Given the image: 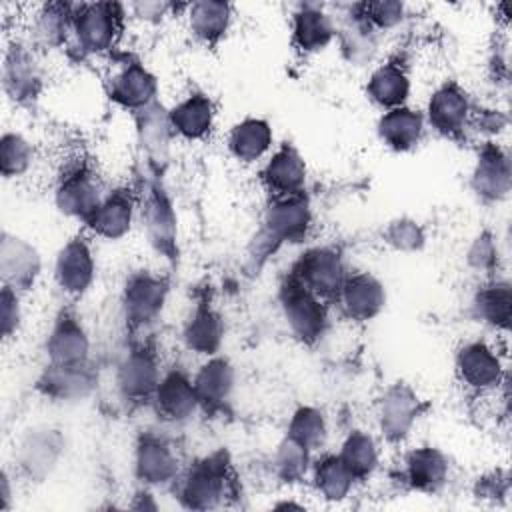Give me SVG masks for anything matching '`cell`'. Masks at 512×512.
Masks as SVG:
<instances>
[{
	"label": "cell",
	"instance_id": "1",
	"mask_svg": "<svg viewBox=\"0 0 512 512\" xmlns=\"http://www.w3.org/2000/svg\"><path fill=\"white\" fill-rule=\"evenodd\" d=\"M314 224V210L306 192L292 196H268L260 226L248 244V262L260 268L282 246L302 242Z\"/></svg>",
	"mask_w": 512,
	"mask_h": 512
},
{
	"label": "cell",
	"instance_id": "2",
	"mask_svg": "<svg viewBox=\"0 0 512 512\" xmlns=\"http://www.w3.org/2000/svg\"><path fill=\"white\" fill-rule=\"evenodd\" d=\"M234 472L226 450H214L180 472L174 488L178 502L188 510H214L232 494Z\"/></svg>",
	"mask_w": 512,
	"mask_h": 512
},
{
	"label": "cell",
	"instance_id": "3",
	"mask_svg": "<svg viewBox=\"0 0 512 512\" xmlns=\"http://www.w3.org/2000/svg\"><path fill=\"white\" fill-rule=\"evenodd\" d=\"M128 10L118 2H80L72 8L68 44L80 56L110 54L124 32Z\"/></svg>",
	"mask_w": 512,
	"mask_h": 512
},
{
	"label": "cell",
	"instance_id": "4",
	"mask_svg": "<svg viewBox=\"0 0 512 512\" xmlns=\"http://www.w3.org/2000/svg\"><path fill=\"white\" fill-rule=\"evenodd\" d=\"M276 298L282 320L294 340L314 346L324 338L330 324L328 302L324 298L302 286L288 272L280 280Z\"/></svg>",
	"mask_w": 512,
	"mask_h": 512
},
{
	"label": "cell",
	"instance_id": "5",
	"mask_svg": "<svg viewBox=\"0 0 512 512\" xmlns=\"http://www.w3.org/2000/svg\"><path fill=\"white\" fill-rule=\"evenodd\" d=\"M104 194L106 190L96 170L82 156H74L62 164L52 188L56 210L82 224L96 210Z\"/></svg>",
	"mask_w": 512,
	"mask_h": 512
},
{
	"label": "cell",
	"instance_id": "6",
	"mask_svg": "<svg viewBox=\"0 0 512 512\" xmlns=\"http://www.w3.org/2000/svg\"><path fill=\"white\" fill-rule=\"evenodd\" d=\"M170 280L154 270H134L126 276L120 292L122 318L132 332L150 328L164 312Z\"/></svg>",
	"mask_w": 512,
	"mask_h": 512
},
{
	"label": "cell",
	"instance_id": "7",
	"mask_svg": "<svg viewBox=\"0 0 512 512\" xmlns=\"http://www.w3.org/2000/svg\"><path fill=\"white\" fill-rule=\"evenodd\" d=\"M458 382L476 396L500 392L508 382V372L500 352L486 340L474 338L458 346L454 354Z\"/></svg>",
	"mask_w": 512,
	"mask_h": 512
},
{
	"label": "cell",
	"instance_id": "8",
	"mask_svg": "<svg viewBox=\"0 0 512 512\" xmlns=\"http://www.w3.org/2000/svg\"><path fill=\"white\" fill-rule=\"evenodd\" d=\"M424 400L406 382H394L382 390L376 400L374 420L380 438L398 446L410 438L424 414Z\"/></svg>",
	"mask_w": 512,
	"mask_h": 512
},
{
	"label": "cell",
	"instance_id": "9",
	"mask_svg": "<svg viewBox=\"0 0 512 512\" xmlns=\"http://www.w3.org/2000/svg\"><path fill=\"white\" fill-rule=\"evenodd\" d=\"M138 216L150 248L164 260L178 254V216L166 188L158 180H150L140 194Z\"/></svg>",
	"mask_w": 512,
	"mask_h": 512
},
{
	"label": "cell",
	"instance_id": "10",
	"mask_svg": "<svg viewBox=\"0 0 512 512\" xmlns=\"http://www.w3.org/2000/svg\"><path fill=\"white\" fill-rule=\"evenodd\" d=\"M474 106L472 96L460 82L444 80L430 92L422 110L426 128H432L442 138L462 140L470 132Z\"/></svg>",
	"mask_w": 512,
	"mask_h": 512
},
{
	"label": "cell",
	"instance_id": "11",
	"mask_svg": "<svg viewBox=\"0 0 512 512\" xmlns=\"http://www.w3.org/2000/svg\"><path fill=\"white\" fill-rule=\"evenodd\" d=\"M348 272L344 254L328 244L306 248L288 270L290 276L326 302L336 298Z\"/></svg>",
	"mask_w": 512,
	"mask_h": 512
},
{
	"label": "cell",
	"instance_id": "12",
	"mask_svg": "<svg viewBox=\"0 0 512 512\" xmlns=\"http://www.w3.org/2000/svg\"><path fill=\"white\" fill-rule=\"evenodd\" d=\"M66 450L62 430L38 424L28 428L14 448V466L18 474L30 482L46 480L60 464Z\"/></svg>",
	"mask_w": 512,
	"mask_h": 512
},
{
	"label": "cell",
	"instance_id": "13",
	"mask_svg": "<svg viewBox=\"0 0 512 512\" xmlns=\"http://www.w3.org/2000/svg\"><path fill=\"white\" fill-rule=\"evenodd\" d=\"M2 90L16 106L34 104L44 88V74L36 48L30 42L14 40L2 56Z\"/></svg>",
	"mask_w": 512,
	"mask_h": 512
},
{
	"label": "cell",
	"instance_id": "14",
	"mask_svg": "<svg viewBox=\"0 0 512 512\" xmlns=\"http://www.w3.org/2000/svg\"><path fill=\"white\" fill-rule=\"evenodd\" d=\"M132 470L144 488L158 490L174 486L182 466L172 442L158 432L146 430L134 442Z\"/></svg>",
	"mask_w": 512,
	"mask_h": 512
},
{
	"label": "cell",
	"instance_id": "15",
	"mask_svg": "<svg viewBox=\"0 0 512 512\" xmlns=\"http://www.w3.org/2000/svg\"><path fill=\"white\" fill-rule=\"evenodd\" d=\"M56 288L70 300L82 298L96 280V258L92 236L82 230L68 238L54 258L52 268Z\"/></svg>",
	"mask_w": 512,
	"mask_h": 512
},
{
	"label": "cell",
	"instance_id": "16",
	"mask_svg": "<svg viewBox=\"0 0 512 512\" xmlns=\"http://www.w3.org/2000/svg\"><path fill=\"white\" fill-rule=\"evenodd\" d=\"M106 94L112 104L134 114L158 102V78L138 58L126 56L112 64L106 76Z\"/></svg>",
	"mask_w": 512,
	"mask_h": 512
},
{
	"label": "cell",
	"instance_id": "17",
	"mask_svg": "<svg viewBox=\"0 0 512 512\" xmlns=\"http://www.w3.org/2000/svg\"><path fill=\"white\" fill-rule=\"evenodd\" d=\"M162 372L158 352L148 342H136L120 356L114 368V386L128 402H150Z\"/></svg>",
	"mask_w": 512,
	"mask_h": 512
},
{
	"label": "cell",
	"instance_id": "18",
	"mask_svg": "<svg viewBox=\"0 0 512 512\" xmlns=\"http://www.w3.org/2000/svg\"><path fill=\"white\" fill-rule=\"evenodd\" d=\"M92 340L72 306H64L52 318V324L44 338V354L48 364L74 366L90 362Z\"/></svg>",
	"mask_w": 512,
	"mask_h": 512
},
{
	"label": "cell",
	"instance_id": "19",
	"mask_svg": "<svg viewBox=\"0 0 512 512\" xmlns=\"http://www.w3.org/2000/svg\"><path fill=\"white\" fill-rule=\"evenodd\" d=\"M512 188V166L506 146L498 140L482 142L470 170V190L482 204H500Z\"/></svg>",
	"mask_w": 512,
	"mask_h": 512
},
{
	"label": "cell",
	"instance_id": "20",
	"mask_svg": "<svg viewBox=\"0 0 512 512\" xmlns=\"http://www.w3.org/2000/svg\"><path fill=\"white\" fill-rule=\"evenodd\" d=\"M140 196L130 186H116L106 190L96 210L84 222V230L92 238L102 240H122L130 234L134 220L138 216Z\"/></svg>",
	"mask_w": 512,
	"mask_h": 512
},
{
	"label": "cell",
	"instance_id": "21",
	"mask_svg": "<svg viewBox=\"0 0 512 512\" xmlns=\"http://www.w3.org/2000/svg\"><path fill=\"white\" fill-rule=\"evenodd\" d=\"M42 276V256L26 238L2 230L0 236V278L2 286L26 296Z\"/></svg>",
	"mask_w": 512,
	"mask_h": 512
},
{
	"label": "cell",
	"instance_id": "22",
	"mask_svg": "<svg viewBox=\"0 0 512 512\" xmlns=\"http://www.w3.org/2000/svg\"><path fill=\"white\" fill-rule=\"evenodd\" d=\"M334 302L346 320L364 324L382 314L388 302V292L376 274L368 270H356L348 272Z\"/></svg>",
	"mask_w": 512,
	"mask_h": 512
},
{
	"label": "cell",
	"instance_id": "23",
	"mask_svg": "<svg viewBox=\"0 0 512 512\" xmlns=\"http://www.w3.org/2000/svg\"><path fill=\"white\" fill-rule=\"evenodd\" d=\"M150 404L162 422L184 424L192 420L200 410L192 374H188L182 366L166 368L150 398Z\"/></svg>",
	"mask_w": 512,
	"mask_h": 512
},
{
	"label": "cell",
	"instance_id": "24",
	"mask_svg": "<svg viewBox=\"0 0 512 512\" xmlns=\"http://www.w3.org/2000/svg\"><path fill=\"white\" fill-rule=\"evenodd\" d=\"M98 386V374L92 364L58 366L48 364L36 378V390L54 404H78L88 400Z\"/></svg>",
	"mask_w": 512,
	"mask_h": 512
},
{
	"label": "cell",
	"instance_id": "25",
	"mask_svg": "<svg viewBox=\"0 0 512 512\" xmlns=\"http://www.w3.org/2000/svg\"><path fill=\"white\" fill-rule=\"evenodd\" d=\"M336 40V16L324 4H298L290 16V44L300 56L324 52Z\"/></svg>",
	"mask_w": 512,
	"mask_h": 512
},
{
	"label": "cell",
	"instance_id": "26",
	"mask_svg": "<svg viewBox=\"0 0 512 512\" xmlns=\"http://www.w3.org/2000/svg\"><path fill=\"white\" fill-rule=\"evenodd\" d=\"M306 180V160L290 142H282L278 148H274L260 168V184L268 196L302 194L306 190Z\"/></svg>",
	"mask_w": 512,
	"mask_h": 512
},
{
	"label": "cell",
	"instance_id": "27",
	"mask_svg": "<svg viewBox=\"0 0 512 512\" xmlns=\"http://www.w3.org/2000/svg\"><path fill=\"white\" fill-rule=\"evenodd\" d=\"M400 478L408 490L438 494L450 480V460L436 446H414L402 456Z\"/></svg>",
	"mask_w": 512,
	"mask_h": 512
},
{
	"label": "cell",
	"instance_id": "28",
	"mask_svg": "<svg viewBox=\"0 0 512 512\" xmlns=\"http://www.w3.org/2000/svg\"><path fill=\"white\" fill-rule=\"evenodd\" d=\"M224 318L214 308V304L206 298L196 300L194 306H190L182 330L180 340L188 352H194L198 356H214L220 354V348L224 344Z\"/></svg>",
	"mask_w": 512,
	"mask_h": 512
},
{
	"label": "cell",
	"instance_id": "29",
	"mask_svg": "<svg viewBox=\"0 0 512 512\" xmlns=\"http://www.w3.org/2000/svg\"><path fill=\"white\" fill-rule=\"evenodd\" d=\"M364 92L366 98L382 112L406 106L412 92L408 64L400 56H390L384 62L376 64L368 74Z\"/></svg>",
	"mask_w": 512,
	"mask_h": 512
},
{
	"label": "cell",
	"instance_id": "30",
	"mask_svg": "<svg viewBox=\"0 0 512 512\" xmlns=\"http://www.w3.org/2000/svg\"><path fill=\"white\" fill-rule=\"evenodd\" d=\"M192 382L198 394L200 410L222 412L230 404L236 390V368L226 356L214 354L204 358V362L192 374Z\"/></svg>",
	"mask_w": 512,
	"mask_h": 512
},
{
	"label": "cell",
	"instance_id": "31",
	"mask_svg": "<svg viewBox=\"0 0 512 512\" xmlns=\"http://www.w3.org/2000/svg\"><path fill=\"white\" fill-rule=\"evenodd\" d=\"M168 116L176 138L200 142L214 132L218 108L210 94L202 90H192L168 108Z\"/></svg>",
	"mask_w": 512,
	"mask_h": 512
},
{
	"label": "cell",
	"instance_id": "32",
	"mask_svg": "<svg viewBox=\"0 0 512 512\" xmlns=\"http://www.w3.org/2000/svg\"><path fill=\"white\" fill-rule=\"evenodd\" d=\"M226 148L228 154L244 166L266 160L274 150L272 124L260 116H244L230 126L226 134Z\"/></svg>",
	"mask_w": 512,
	"mask_h": 512
},
{
	"label": "cell",
	"instance_id": "33",
	"mask_svg": "<svg viewBox=\"0 0 512 512\" xmlns=\"http://www.w3.org/2000/svg\"><path fill=\"white\" fill-rule=\"evenodd\" d=\"M186 28L194 42L204 48H216L228 36L234 22V8L228 2L198 0L184 4Z\"/></svg>",
	"mask_w": 512,
	"mask_h": 512
},
{
	"label": "cell",
	"instance_id": "34",
	"mask_svg": "<svg viewBox=\"0 0 512 512\" xmlns=\"http://www.w3.org/2000/svg\"><path fill=\"white\" fill-rule=\"evenodd\" d=\"M378 140L392 152H412L420 146L426 134V120L422 110L412 106H398L384 110L376 122Z\"/></svg>",
	"mask_w": 512,
	"mask_h": 512
},
{
	"label": "cell",
	"instance_id": "35",
	"mask_svg": "<svg viewBox=\"0 0 512 512\" xmlns=\"http://www.w3.org/2000/svg\"><path fill=\"white\" fill-rule=\"evenodd\" d=\"M132 120H134L138 146L146 154V158L156 166L166 162L170 146L176 138L170 116H168V108L162 106L160 102H154L134 112Z\"/></svg>",
	"mask_w": 512,
	"mask_h": 512
},
{
	"label": "cell",
	"instance_id": "36",
	"mask_svg": "<svg viewBox=\"0 0 512 512\" xmlns=\"http://www.w3.org/2000/svg\"><path fill=\"white\" fill-rule=\"evenodd\" d=\"M472 316L492 328L494 332L506 334L512 320V288L506 278L492 276L484 278L470 300Z\"/></svg>",
	"mask_w": 512,
	"mask_h": 512
},
{
	"label": "cell",
	"instance_id": "37",
	"mask_svg": "<svg viewBox=\"0 0 512 512\" xmlns=\"http://www.w3.org/2000/svg\"><path fill=\"white\" fill-rule=\"evenodd\" d=\"M336 42L342 56L352 66L372 62L378 48V32L362 18L358 6H346V12L336 18Z\"/></svg>",
	"mask_w": 512,
	"mask_h": 512
},
{
	"label": "cell",
	"instance_id": "38",
	"mask_svg": "<svg viewBox=\"0 0 512 512\" xmlns=\"http://www.w3.org/2000/svg\"><path fill=\"white\" fill-rule=\"evenodd\" d=\"M308 480H310V486H312L314 494L320 500L328 502V504L344 502L356 486V480H354L352 472L340 460L338 452L318 454L312 460Z\"/></svg>",
	"mask_w": 512,
	"mask_h": 512
},
{
	"label": "cell",
	"instance_id": "39",
	"mask_svg": "<svg viewBox=\"0 0 512 512\" xmlns=\"http://www.w3.org/2000/svg\"><path fill=\"white\" fill-rule=\"evenodd\" d=\"M74 4L46 2L36 6L30 18V44L34 48H58L68 44Z\"/></svg>",
	"mask_w": 512,
	"mask_h": 512
},
{
	"label": "cell",
	"instance_id": "40",
	"mask_svg": "<svg viewBox=\"0 0 512 512\" xmlns=\"http://www.w3.org/2000/svg\"><path fill=\"white\" fill-rule=\"evenodd\" d=\"M338 456L352 472L354 480L364 482L372 478L380 466V442L372 432L354 428L344 436Z\"/></svg>",
	"mask_w": 512,
	"mask_h": 512
},
{
	"label": "cell",
	"instance_id": "41",
	"mask_svg": "<svg viewBox=\"0 0 512 512\" xmlns=\"http://www.w3.org/2000/svg\"><path fill=\"white\" fill-rule=\"evenodd\" d=\"M328 430L330 428L324 410L312 404H302L292 412L286 426V436L300 442L308 450L318 452L328 442Z\"/></svg>",
	"mask_w": 512,
	"mask_h": 512
},
{
	"label": "cell",
	"instance_id": "42",
	"mask_svg": "<svg viewBox=\"0 0 512 512\" xmlns=\"http://www.w3.org/2000/svg\"><path fill=\"white\" fill-rule=\"evenodd\" d=\"M314 452L284 434L272 454V470L284 484H296L308 478Z\"/></svg>",
	"mask_w": 512,
	"mask_h": 512
},
{
	"label": "cell",
	"instance_id": "43",
	"mask_svg": "<svg viewBox=\"0 0 512 512\" xmlns=\"http://www.w3.org/2000/svg\"><path fill=\"white\" fill-rule=\"evenodd\" d=\"M36 162L34 144L16 130H6L0 138V172L6 180L26 176Z\"/></svg>",
	"mask_w": 512,
	"mask_h": 512
},
{
	"label": "cell",
	"instance_id": "44",
	"mask_svg": "<svg viewBox=\"0 0 512 512\" xmlns=\"http://www.w3.org/2000/svg\"><path fill=\"white\" fill-rule=\"evenodd\" d=\"M382 242L400 254H416L424 250L428 232L422 222L410 216H396L382 228Z\"/></svg>",
	"mask_w": 512,
	"mask_h": 512
},
{
	"label": "cell",
	"instance_id": "45",
	"mask_svg": "<svg viewBox=\"0 0 512 512\" xmlns=\"http://www.w3.org/2000/svg\"><path fill=\"white\" fill-rule=\"evenodd\" d=\"M466 264L472 272L484 278L498 276L500 270V244L492 230H480L466 248Z\"/></svg>",
	"mask_w": 512,
	"mask_h": 512
},
{
	"label": "cell",
	"instance_id": "46",
	"mask_svg": "<svg viewBox=\"0 0 512 512\" xmlns=\"http://www.w3.org/2000/svg\"><path fill=\"white\" fill-rule=\"evenodd\" d=\"M356 6L362 18L378 34L394 30L406 20V6L396 0H370V2H358Z\"/></svg>",
	"mask_w": 512,
	"mask_h": 512
},
{
	"label": "cell",
	"instance_id": "47",
	"mask_svg": "<svg viewBox=\"0 0 512 512\" xmlns=\"http://www.w3.org/2000/svg\"><path fill=\"white\" fill-rule=\"evenodd\" d=\"M508 128V116L504 110L494 106H474L472 120H470V132H476L482 136V142L498 140L500 134H504Z\"/></svg>",
	"mask_w": 512,
	"mask_h": 512
},
{
	"label": "cell",
	"instance_id": "48",
	"mask_svg": "<svg viewBox=\"0 0 512 512\" xmlns=\"http://www.w3.org/2000/svg\"><path fill=\"white\" fill-rule=\"evenodd\" d=\"M24 320V310H22V296L14 292L8 286H2L0 290V334L2 340L14 338Z\"/></svg>",
	"mask_w": 512,
	"mask_h": 512
},
{
	"label": "cell",
	"instance_id": "49",
	"mask_svg": "<svg viewBox=\"0 0 512 512\" xmlns=\"http://www.w3.org/2000/svg\"><path fill=\"white\" fill-rule=\"evenodd\" d=\"M172 4L168 2H132L126 6L128 14L144 24H158L172 12Z\"/></svg>",
	"mask_w": 512,
	"mask_h": 512
},
{
	"label": "cell",
	"instance_id": "50",
	"mask_svg": "<svg viewBox=\"0 0 512 512\" xmlns=\"http://www.w3.org/2000/svg\"><path fill=\"white\" fill-rule=\"evenodd\" d=\"M510 492V480L504 472H490V474H484L476 480V486H474V496L478 498H500V496H508Z\"/></svg>",
	"mask_w": 512,
	"mask_h": 512
},
{
	"label": "cell",
	"instance_id": "51",
	"mask_svg": "<svg viewBox=\"0 0 512 512\" xmlns=\"http://www.w3.org/2000/svg\"><path fill=\"white\" fill-rule=\"evenodd\" d=\"M10 496H12V490H10V474L8 470L2 472V510H8L10 508Z\"/></svg>",
	"mask_w": 512,
	"mask_h": 512
}]
</instances>
